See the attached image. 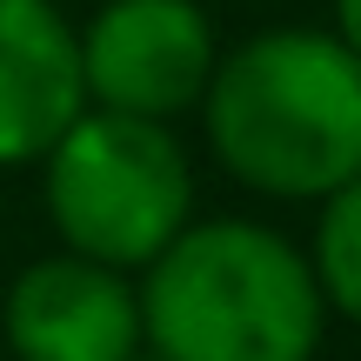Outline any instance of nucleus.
Instances as JSON below:
<instances>
[{
  "instance_id": "obj_7",
  "label": "nucleus",
  "mask_w": 361,
  "mask_h": 361,
  "mask_svg": "<svg viewBox=\"0 0 361 361\" xmlns=\"http://www.w3.org/2000/svg\"><path fill=\"white\" fill-rule=\"evenodd\" d=\"M301 255L314 268V288H322L328 314L361 328V174L314 201V234Z\"/></svg>"
},
{
  "instance_id": "obj_3",
  "label": "nucleus",
  "mask_w": 361,
  "mask_h": 361,
  "mask_svg": "<svg viewBox=\"0 0 361 361\" xmlns=\"http://www.w3.org/2000/svg\"><path fill=\"white\" fill-rule=\"evenodd\" d=\"M34 168L54 241L121 274H141L194 221V161L168 121L80 107Z\"/></svg>"
},
{
  "instance_id": "obj_1",
  "label": "nucleus",
  "mask_w": 361,
  "mask_h": 361,
  "mask_svg": "<svg viewBox=\"0 0 361 361\" xmlns=\"http://www.w3.org/2000/svg\"><path fill=\"white\" fill-rule=\"evenodd\" d=\"M194 114L228 180L274 201H322L361 174V54L335 27H261L221 47Z\"/></svg>"
},
{
  "instance_id": "obj_8",
  "label": "nucleus",
  "mask_w": 361,
  "mask_h": 361,
  "mask_svg": "<svg viewBox=\"0 0 361 361\" xmlns=\"http://www.w3.org/2000/svg\"><path fill=\"white\" fill-rule=\"evenodd\" d=\"M328 27H335V40L348 54H361V0H335V20Z\"/></svg>"
},
{
  "instance_id": "obj_6",
  "label": "nucleus",
  "mask_w": 361,
  "mask_h": 361,
  "mask_svg": "<svg viewBox=\"0 0 361 361\" xmlns=\"http://www.w3.org/2000/svg\"><path fill=\"white\" fill-rule=\"evenodd\" d=\"M80 107V40L61 0H0V174L34 168Z\"/></svg>"
},
{
  "instance_id": "obj_2",
  "label": "nucleus",
  "mask_w": 361,
  "mask_h": 361,
  "mask_svg": "<svg viewBox=\"0 0 361 361\" xmlns=\"http://www.w3.org/2000/svg\"><path fill=\"white\" fill-rule=\"evenodd\" d=\"M134 295L161 361H314L335 322L308 255L247 214L188 221L134 274Z\"/></svg>"
},
{
  "instance_id": "obj_4",
  "label": "nucleus",
  "mask_w": 361,
  "mask_h": 361,
  "mask_svg": "<svg viewBox=\"0 0 361 361\" xmlns=\"http://www.w3.org/2000/svg\"><path fill=\"white\" fill-rule=\"evenodd\" d=\"M74 40L87 107L168 128L201 107L221 61V34L201 0H101L74 27Z\"/></svg>"
},
{
  "instance_id": "obj_5",
  "label": "nucleus",
  "mask_w": 361,
  "mask_h": 361,
  "mask_svg": "<svg viewBox=\"0 0 361 361\" xmlns=\"http://www.w3.org/2000/svg\"><path fill=\"white\" fill-rule=\"evenodd\" d=\"M0 341L13 361H134L147 348L134 274L54 247L7 281Z\"/></svg>"
},
{
  "instance_id": "obj_9",
  "label": "nucleus",
  "mask_w": 361,
  "mask_h": 361,
  "mask_svg": "<svg viewBox=\"0 0 361 361\" xmlns=\"http://www.w3.org/2000/svg\"><path fill=\"white\" fill-rule=\"evenodd\" d=\"M134 361H161V355H154V348H141V355H134Z\"/></svg>"
}]
</instances>
